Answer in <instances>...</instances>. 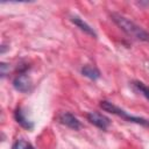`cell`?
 Returning a JSON list of instances; mask_svg holds the SVG:
<instances>
[{"instance_id":"6da1fadb","label":"cell","mask_w":149,"mask_h":149,"mask_svg":"<svg viewBox=\"0 0 149 149\" xmlns=\"http://www.w3.org/2000/svg\"><path fill=\"white\" fill-rule=\"evenodd\" d=\"M111 17L114 21V23L123 33H126L129 37H132L136 41H142V42H148L149 41V33L147 30H144L143 28H141L140 26H137L135 22L127 19L126 16L120 15L118 13H112Z\"/></svg>"},{"instance_id":"7a4b0ae2","label":"cell","mask_w":149,"mask_h":149,"mask_svg":"<svg viewBox=\"0 0 149 149\" xmlns=\"http://www.w3.org/2000/svg\"><path fill=\"white\" fill-rule=\"evenodd\" d=\"M100 107L104 111L109 112L112 114H115L118 116H121L122 119H125V120H127L129 122H135V123H140V125H143V126H149V121L148 120L142 119V118H137V116H132L127 112H125L123 109H121L120 107H118L116 105H114V104H112L109 101H106V100L101 101L100 102Z\"/></svg>"},{"instance_id":"3957f363","label":"cell","mask_w":149,"mask_h":149,"mask_svg":"<svg viewBox=\"0 0 149 149\" xmlns=\"http://www.w3.org/2000/svg\"><path fill=\"white\" fill-rule=\"evenodd\" d=\"M13 85H14L15 90H17V91H20V92H23V93L29 92V91L31 90V87H33V83H31L30 77H29L27 73H24V72L19 73V74L14 78Z\"/></svg>"},{"instance_id":"277c9868","label":"cell","mask_w":149,"mask_h":149,"mask_svg":"<svg viewBox=\"0 0 149 149\" xmlns=\"http://www.w3.org/2000/svg\"><path fill=\"white\" fill-rule=\"evenodd\" d=\"M86 116H87V120H88L92 125H94L95 127H98V128H100V129H102V130L107 129V127L111 125L109 119H108L107 116H105V115L98 113V112H90V113H87Z\"/></svg>"},{"instance_id":"5b68a950","label":"cell","mask_w":149,"mask_h":149,"mask_svg":"<svg viewBox=\"0 0 149 149\" xmlns=\"http://www.w3.org/2000/svg\"><path fill=\"white\" fill-rule=\"evenodd\" d=\"M58 121L62 123V125H65L68 126L69 128L71 129H79L80 128V121L71 113L69 112H62L59 115H58Z\"/></svg>"},{"instance_id":"8992f818","label":"cell","mask_w":149,"mask_h":149,"mask_svg":"<svg viewBox=\"0 0 149 149\" xmlns=\"http://www.w3.org/2000/svg\"><path fill=\"white\" fill-rule=\"evenodd\" d=\"M14 116H15L16 122H17L19 125H21L23 128H26V129H28V130H31V129L34 128V123L24 115V112H23V109H22L21 107L16 108V111H15V113H14Z\"/></svg>"},{"instance_id":"52a82bcc","label":"cell","mask_w":149,"mask_h":149,"mask_svg":"<svg viewBox=\"0 0 149 149\" xmlns=\"http://www.w3.org/2000/svg\"><path fill=\"white\" fill-rule=\"evenodd\" d=\"M71 21L78 27V28H80L84 33H86V34H88V35H91V36H93V37H95L97 36V34H95V31L93 30V28H91L85 21H83L80 17H78V16H72L71 17Z\"/></svg>"},{"instance_id":"ba28073f","label":"cell","mask_w":149,"mask_h":149,"mask_svg":"<svg viewBox=\"0 0 149 149\" xmlns=\"http://www.w3.org/2000/svg\"><path fill=\"white\" fill-rule=\"evenodd\" d=\"M81 73L85 77H87L90 79H93V80H95L100 77V71L95 66H92V65H85L81 69Z\"/></svg>"},{"instance_id":"9c48e42d","label":"cell","mask_w":149,"mask_h":149,"mask_svg":"<svg viewBox=\"0 0 149 149\" xmlns=\"http://www.w3.org/2000/svg\"><path fill=\"white\" fill-rule=\"evenodd\" d=\"M132 85H133V87H134V90H135L136 92H139V93L142 94L146 99L149 100V87H148L146 84H143L142 81L135 80V81L132 83Z\"/></svg>"},{"instance_id":"30bf717a","label":"cell","mask_w":149,"mask_h":149,"mask_svg":"<svg viewBox=\"0 0 149 149\" xmlns=\"http://www.w3.org/2000/svg\"><path fill=\"white\" fill-rule=\"evenodd\" d=\"M13 149H35L29 142L22 140V139H19L14 142L13 144Z\"/></svg>"}]
</instances>
